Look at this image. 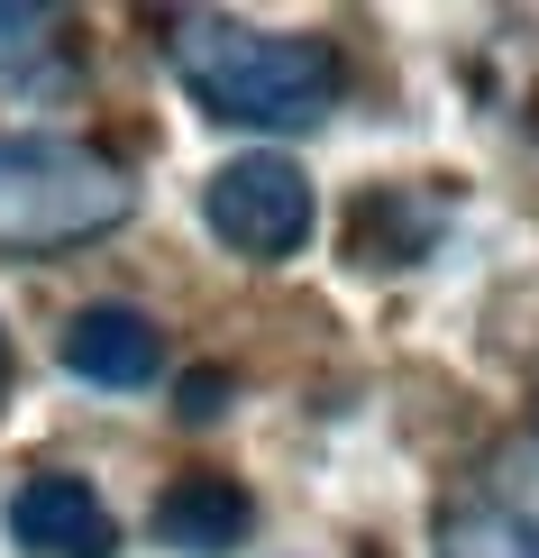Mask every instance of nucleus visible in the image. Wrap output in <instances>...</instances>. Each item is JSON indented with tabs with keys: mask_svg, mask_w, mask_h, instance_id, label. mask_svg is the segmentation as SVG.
Returning <instances> with one entry per match:
<instances>
[{
	"mask_svg": "<svg viewBox=\"0 0 539 558\" xmlns=\"http://www.w3.org/2000/svg\"><path fill=\"white\" fill-rule=\"evenodd\" d=\"M166 64L210 120L229 129H320L339 101V56L293 28H247V19H174Z\"/></svg>",
	"mask_w": 539,
	"mask_h": 558,
	"instance_id": "obj_1",
	"label": "nucleus"
},
{
	"mask_svg": "<svg viewBox=\"0 0 539 558\" xmlns=\"http://www.w3.org/2000/svg\"><path fill=\"white\" fill-rule=\"evenodd\" d=\"M137 211V183L56 129H0V247H83Z\"/></svg>",
	"mask_w": 539,
	"mask_h": 558,
	"instance_id": "obj_2",
	"label": "nucleus"
},
{
	"mask_svg": "<svg viewBox=\"0 0 539 558\" xmlns=\"http://www.w3.org/2000/svg\"><path fill=\"white\" fill-rule=\"evenodd\" d=\"M201 220H210L220 247L274 266V257H293V247L311 239V174H302L293 156H238V166L210 174Z\"/></svg>",
	"mask_w": 539,
	"mask_h": 558,
	"instance_id": "obj_3",
	"label": "nucleus"
},
{
	"mask_svg": "<svg viewBox=\"0 0 539 558\" xmlns=\"http://www.w3.org/2000/svg\"><path fill=\"white\" fill-rule=\"evenodd\" d=\"M64 366L101 393H137L166 376V330L147 312H128V302H91V312L64 320Z\"/></svg>",
	"mask_w": 539,
	"mask_h": 558,
	"instance_id": "obj_4",
	"label": "nucleus"
},
{
	"mask_svg": "<svg viewBox=\"0 0 539 558\" xmlns=\"http://www.w3.org/2000/svg\"><path fill=\"white\" fill-rule=\"evenodd\" d=\"M10 541L28 558H110L120 531H110L101 495H91L83 476H28L10 495Z\"/></svg>",
	"mask_w": 539,
	"mask_h": 558,
	"instance_id": "obj_5",
	"label": "nucleus"
},
{
	"mask_svg": "<svg viewBox=\"0 0 539 558\" xmlns=\"http://www.w3.org/2000/svg\"><path fill=\"white\" fill-rule=\"evenodd\" d=\"M247 522H256V504H247L238 476H174L156 495V541L183 549V558H229L247 541Z\"/></svg>",
	"mask_w": 539,
	"mask_h": 558,
	"instance_id": "obj_6",
	"label": "nucleus"
},
{
	"mask_svg": "<svg viewBox=\"0 0 539 558\" xmlns=\"http://www.w3.org/2000/svg\"><path fill=\"white\" fill-rule=\"evenodd\" d=\"M0 92H28V101L74 92V37L56 10H0Z\"/></svg>",
	"mask_w": 539,
	"mask_h": 558,
	"instance_id": "obj_7",
	"label": "nucleus"
},
{
	"mask_svg": "<svg viewBox=\"0 0 539 558\" xmlns=\"http://www.w3.org/2000/svg\"><path fill=\"white\" fill-rule=\"evenodd\" d=\"M430 558H539V522H522L512 504H449Z\"/></svg>",
	"mask_w": 539,
	"mask_h": 558,
	"instance_id": "obj_8",
	"label": "nucleus"
},
{
	"mask_svg": "<svg viewBox=\"0 0 539 558\" xmlns=\"http://www.w3.org/2000/svg\"><path fill=\"white\" fill-rule=\"evenodd\" d=\"M0 366H10V348H0Z\"/></svg>",
	"mask_w": 539,
	"mask_h": 558,
	"instance_id": "obj_9",
	"label": "nucleus"
}]
</instances>
